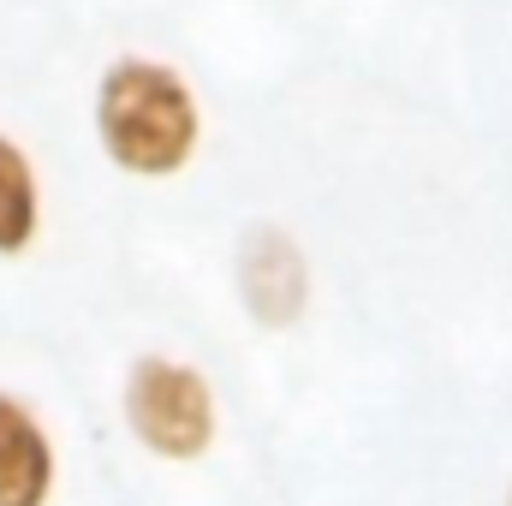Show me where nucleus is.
Segmentation results:
<instances>
[{
    "label": "nucleus",
    "instance_id": "f03ea898",
    "mask_svg": "<svg viewBox=\"0 0 512 506\" xmlns=\"http://www.w3.org/2000/svg\"><path fill=\"white\" fill-rule=\"evenodd\" d=\"M131 435L161 459H203L215 441V393L209 381L173 358H137L126 381Z\"/></svg>",
    "mask_w": 512,
    "mask_h": 506
},
{
    "label": "nucleus",
    "instance_id": "39448f33",
    "mask_svg": "<svg viewBox=\"0 0 512 506\" xmlns=\"http://www.w3.org/2000/svg\"><path fill=\"white\" fill-rule=\"evenodd\" d=\"M36 239V173L18 143L0 137V256L24 251Z\"/></svg>",
    "mask_w": 512,
    "mask_h": 506
},
{
    "label": "nucleus",
    "instance_id": "7ed1b4c3",
    "mask_svg": "<svg viewBox=\"0 0 512 506\" xmlns=\"http://www.w3.org/2000/svg\"><path fill=\"white\" fill-rule=\"evenodd\" d=\"M239 298L262 328H286L304 316L310 304V268H304V251L280 233V227H251L239 239Z\"/></svg>",
    "mask_w": 512,
    "mask_h": 506
},
{
    "label": "nucleus",
    "instance_id": "20e7f679",
    "mask_svg": "<svg viewBox=\"0 0 512 506\" xmlns=\"http://www.w3.org/2000/svg\"><path fill=\"white\" fill-rule=\"evenodd\" d=\"M54 495V447L36 411L0 393V506H48Z\"/></svg>",
    "mask_w": 512,
    "mask_h": 506
},
{
    "label": "nucleus",
    "instance_id": "f257e3e1",
    "mask_svg": "<svg viewBox=\"0 0 512 506\" xmlns=\"http://www.w3.org/2000/svg\"><path fill=\"white\" fill-rule=\"evenodd\" d=\"M96 131L126 173L167 179L197 149V102L179 72L155 60H114L96 90Z\"/></svg>",
    "mask_w": 512,
    "mask_h": 506
},
{
    "label": "nucleus",
    "instance_id": "423d86ee",
    "mask_svg": "<svg viewBox=\"0 0 512 506\" xmlns=\"http://www.w3.org/2000/svg\"><path fill=\"white\" fill-rule=\"evenodd\" d=\"M507 506H512V495H507Z\"/></svg>",
    "mask_w": 512,
    "mask_h": 506
}]
</instances>
